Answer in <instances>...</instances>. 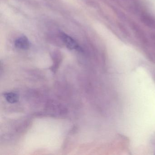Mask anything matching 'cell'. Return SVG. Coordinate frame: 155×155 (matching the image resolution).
I'll return each instance as SVG.
<instances>
[{"label": "cell", "mask_w": 155, "mask_h": 155, "mask_svg": "<svg viewBox=\"0 0 155 155\" xmlns=\"http://www.w3.org/2000/svg\"><path fill=\"white\" fill-rule=\"evenodd\" d=\"M150 10L155 15V0H145Z\"/></svg>", "instance_id": "4"}, {"label": "cell", "mask_w": 155, "mask_h": 155, "mask_svg": "<svg viewBox=\"0 0 155 155\" xmlns=\"http://www.w3.org/2000/svg\"><path fill=\"white\" fill-rule=\"evenodd\" d=\"M5 98L6 100L10 103H15L18 101V96L13 92H8L5 93Z\"/></svg>", "instance_id": "3"}, {"label": "cell", "mask_w": 155, "mask_h": 155, "mask_svg": "<svg viewBox=\"0 0 155 155\" xmlns=\"http://www.w3.org/2000/svg\"><path fill=\"white\" fill-rule=\"evenodd\" d=\"M15 45L18 48L26 50L30 47V42L28 38L26 37H21L15 41Z\"/></svg>", "instance_id": "2"}, {"label": "cell", "mask_w": 155, "mask_h": 155, "mask_svg": "<svg viewBox=\"0 0 155 155\" xmlns=\"http://www.w3.org/2000/svg\"><path fill=\"white\" fill-rule=\"evenodd\" d=\"M61 37L65 45L70 49L78 50L80 49L78 43L71 37L65 33H61Z\"/></svg>", "instance_id": "1"}]
</instances>
